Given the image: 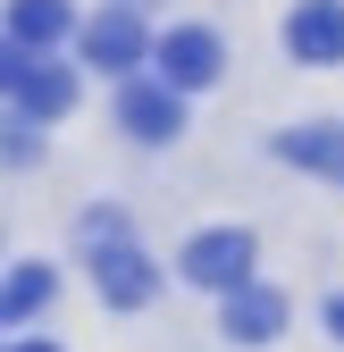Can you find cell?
<instances>
[{
    "mask_svg": "<svg viewBox=\"0 0 344 352\" xmlns=\"http://www.w3.org/2000/svg\"><path fill=\"white\" fill-rule=\"evenodd\" d=\"M9 101H17V118H67V101H76V76H67L51 51H34V67L17 76V93H9Z\"/></svg>",
    "mask_w": 344,
    "mask_h": 352,
    "instance_id": "cell-8",
    "label": "cell"
},
{
    "mask_svg": "<svg viewBox=\"0 0 344 352\" xmlns=\"http://www.w3.org/2000/svg\"><path fill=\"white\" fill-rule=\"evenodd\" d=\"M118 118L135 143H177L185 135V93H168V84H126L118 93Z\"/></svg>",
    "mask_w": 344,
    "mask_h": 352,
    "instance_id": "cell-4",
    "label": "cell"
},
{
    "mask_svg": "<svg viewBox=\"0 0 344 352\" xmlns=\"http://www.w3.org/2000/svg\"><path fill=\"white\" fill-rule=\"evenodd\" d=\"M93 285H101L109 311H143V302L160 294V269H151V260L118 235V243H93Z\"/></svg>",
    "mask_w": 344,
    "mask_h": 352,
    "instance_id": "cell-3",
    "label": "cell"
},
{
    "mask_svg": "<svg viewBox=\"0 0 344 352\" xmlns=\"http://www.w3.org/2000/svg\"><path fill=\"white\" fill-rule=\"evenodd\" d=\"M76 34V9L67 0H9V42H25V51H51V42Z\"/></svg>",
    "mask_w": 344,
    "mask_h": 352,
    "instance_id": "cell-9",
    "label": "cell"
},
{
    "mask_svg": "<svg viewBox=\"0 0 344 352\" xmlns=\"http://www.w3.org/2000/svg\"><path fill=\"white\" fill-rule=\"evenodd\" d=\"M277 151L294 168H319V176L344 185V126H294V135H277Z\"/></svg>",
    "mask_w": 344,
    "mask_h": 352,
    "instance_id": "cell-10",
    "label": "cell"
},
{
    "mask_svg": "<svg viewBox=\"0 0 344 352\" xmlns=\"http://www.w3.org/2000/svg\"><path fill=\"white\" fill-rule=\"evenodd\" d=\"M151 59H160V84H168V93H202V84L227 67V51H219L210 25H168L151 42Z\"/></svg>",
    "mask_w": 344,
    "mask_h": 352,
    "instance_id": "cell-2",
    "label": "cell"
},
{
    "mask_svg": "<svg viewBox=\"0 0 344 352\" xmlns=\"http://www.w3.org/2000/svg\"><path fill=\"white\" fill-rule=\"evenodd\" d=\"M286 51L311 59V67H336L344 59V0H303L286 17Z\"/></svg>",
    "mask_w": 344,
    "mask_h": 352,
    "instance_id": "cell-5",
    "label": "cell"
},
{
    "mask_svg": "<svg viewBox=\"0 0 344 352\" xmlns=\"http://www.w3.org/2000/svg\"><path fill=\"white\" fill-rule=\"evenodd\" d=\"M327 336H336V344H344V294H336V302H327Z\"/></svg>",
    "mask_w": 344,
    "mask_h": 352,
    "instance_id": "cell-14",
    "label": "cell"
},
{
    "mask_svg": "<svg viewBox=\"0 0 344 352\" xmlns=\"http://www.w3.org/2000/svg\"><path fill=\"white\" fill-rule=\"evenodd\" d=\"M17 352H59V344H42V336H25V344H17Z\"/></svg>",
    "mask_w": 344,
    "mask_h": 352,
    "instance_id": "cell-15",
    "label": "cell"
},
{
    "mask_svg": "<svg viewBox=\"0 0 344 352\" xmlns=\"http://www.w3.org/2000/svg\"><path fill=\"white\" fill-rule=\"evenodd\" d=\"M143 51H151V34H143L135 9H109V17L84 25V59H93V67H135Z\"/></svg>",
    "mask_w": 344,
    "mask_h": 352,
    "instance_id": "cell-7",
    "label": "cell"
},
{
    "mask_svg": "<svg viewBox=\"0 0 344 352\" xmlns=\"http://www.w3.org/2000/svg\"><path fill=\"white\" fill-rule=\"evenodd\" d=\"M0 160H34V118H0Z\"/></svg>",
    "mask_w": 344,
    "mask_h": 352,
    "instance_id": "cell-12",
    "label": "cell"
},
{
    "mask_svg": "<svg viewBox=\"0 0 344 352\" xmlns=\"http://www.w3.org/2000/svg\"><path fill=\"white\" fill-rule=\"evenodd\" d=\"M34 67V51H25V42H9V34H0V93H17V76Z\"/></svg>",
    "mask_w": 344,
    "mask_h": 352,
    "instance_id": "cell-13",
    "label": "cell"
},
{
    "mask_svg": "<svg viewBox=\"0 0 344 352\" xmlns=\"http://www.w3.org/2000/svg\"><path fill=\"white\" fill-rule=\"evenodd\" d=\"M252 260H261V243L244 227H210V235L185 243V277L210 285V294H235V285H252Z\"/></svg>",
    "mask_w": 344,
    "mask_h": 352,
    "instance_id": "cell-1",
    "label": "cell"
},
{
    "mask_svg": "<svg viewBox=\"0 0 344 352\" xmlns=\"http://www.w3.org/2000/svg\"><path fill=\"white\" fill-rule=\"evenodd\" d=\"M51 294H59V277H51V269H17L9 285H0V319H34Z\"/></svg>",
    "mask_w": 344,
    "mask_h": 352,
    "instance_id": "cell-11",
    "label": "cell"
},
{
    "mask_svg": "<svg viewBox=\"0 0 344 352\" xmlns=\"http://www.w3.org/2000/svg\"><path fill=\"white\" fill-rule=\"evenodd\" d=\"M227 336H235V344H269V336H286V294L261 285V277L235 285V294H227Z\"/></svg>",
    "mask_w": 344,
    "mask_h": 352,
    "instance_id": "cell-6",
    "label": "cell"
}]
</instances>
